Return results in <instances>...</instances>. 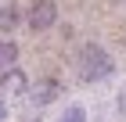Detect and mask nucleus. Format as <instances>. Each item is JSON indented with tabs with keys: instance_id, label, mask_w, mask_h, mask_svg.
<instances>
[{
	"instance_id": "obj_1",
	"label": "nucleus",
	"mask_w": 126,
	"mask_h": 122,
	"mask_svg": "<svg viewBox=\"0 0 126 122\" xmlns=\"http://www.w3.org/2000/svg\"><path fill=\"white\" fill-rule=\"evenodd\" d=\"M112 72H115V61H112V54H108L101 43H83V47H79L76 75L83 83H101V79H108Z\"/></svg>"
},
{
	"instance_id": "obj_2",
	"label": "nucleus",
	"mask_w": 126,
	"mask_h": 122,
	"mask_svg": "<svg viewBox=\"0 0 126 122\" xmlns=\"http://www.w3.org/2000/svg\"><path fill=\"white\" fill-rule=\"evenodd\" d=\"M25 25L32 32H50L58 25V4L54 0H32L29 11H25Z\"/></svg>"
},
{
	"instance_id": "obj_3",
	"label": "nucleus",
	"mask_w": 126,
	"mask_h": 122,
	"mask_svg": "<svg viewBox=\"0 0 126 122\" xmlns=\"http://www.w3.org/2000/svg\"><path fill=\"white\" fill-rule=\"evenodd\" d=\"M29 75L22 72L18 65H11L0 72V97H22V94H29Z\"/></svg>"
},
{
	"instance_id": "obj_4",
	"label": "nucleus",
	"mask_w": 126,
	"mask_h": 122,
	"mask_svg": "<svg viewBox=\"0 0 126 122\" xmlns=\"http://www.w3.org/2000/svg\"><path fill=\"white\" fill-rule=\"evenodd\" d=\"M58 94H61V83L58 79H36V83H29V97H32V104H40V108H47L50 101H58Z\"/></svg>"
},
{
	"instance_id": "obj_5",
	"label": "nucleus",
	"mask_w": 126,
	"mask_h": 122,
	"mask_svg": "<svg viewBox=\"0 0 126 122\" xmlns=\"http://www.w3.org/2000/svg\"><path fill=\"white\" fill-rule=\"evenodd\" d=\"M22 22V4L18 0H0V32H15Z\"/></svg>"
},
{
	"instance_id": "obj_6",
	"label": "nucleus",
	"mask_w": 126,
	"mask_h": 122,
	"mask_svg": "<svg viewBox=\"0 0 126 122\" xmlns=\"http://www.w3.org/2000/svg\"><path fill=\"white\" fill-rule=\"evenodd\" d=\"M18 61V43L15 40H0V68H11Z\"/></svg>"
},
{
	"instance_id": "obj_7",
	"label": "nucleus",
	"mask_w": 126,
	"mask_h": 122,
	"mask_svg": "<svg viewBox=\"0 0 126 122\" xmlns=\"http://www.w3.org/2000/svg\"><path fill=\"white\" fill-rule=\"evenodd\" d=\"M54 122H87V108L76 101V104H68V108H65V111H61Z\"/></svg>"
},
{
	"instance_id": "obj_8",
	"label": "nucleus",
	"mask_w": 126,
	"mask_h": 122,
	"mask_svg": "<svg viewBox=\"0 0 126 122\" xmlns=\"http://www.w3.org/2000/svg\"><path fill=\"white\" fill-rule=\"evenodd\" d=\"M0 122H7V97H0Z\"/></svg>"
},
{
	"instance_id": "obj_9",
	"label": "nucleus",
	"mask_w": 126,
	"mask_h": 122,
	"mask_svg": "<svg viewBox=\"0 0 126 122\" xmlns=\"http://www.w3.org/2000/svg\"><path fill=\"white\" fill-rule=\"evenodd\" d=\"M119 4H126V0H119Z\"/></svg>"
}]
</instances>
